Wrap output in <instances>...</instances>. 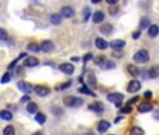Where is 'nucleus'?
<instances>
[{
    "label": "nucleus",
    "instance_id": "obj_45",
    "mask_svg": "<svg viewBox=\"0 0 159 135\" xmlns=\"http://www.w3.org/2000/svg\"><path fill=\"white\" fill-rule=\"evenodd\" d=\"M153 118H155V120H159V110L153 113Z\"/></svg>",
    "mask_w": 159,
    "mask_h": 135
},
{
    "label": "nucleus",
    "instance_id": "obj_39",
    "mask_svg": "<svg viewBox=\"0 0 159 135\" xmlns=\"http://www.w3.org/2000/svg\"><path fill=\"white\" fill-rule=\"evenodd\" d=\"M138 96H137V97H132V99L131 100H129V101H127V106H129V104H134V103H137V101H138Z\"/></svg>",
    "mask_w": 159,
    "mask_h": 135
},
{
    "label": "nucleus",
    "instance_id": "obj_25",
    "mask_svg": "<svg viewBox=\"0 0 159 135\" xmlns=\"http://www.w3.org/2000/svg\"><path fill=\"white\" fill-rule=\"evenodd\" d=\"M102 68H103V69H114V68H116V63H114V61L106 59V62L102 65Z\"/></svg>",
    "mask_w": 159,
    "mask_h": 135
},
{
    "label": "nucleus",
    "instance_id": "obj_11",
    "mask_svg": "<svg viewBox=\"0 0 159 135\" xmlns=\"http://www.w3.org/2000/svg\"><path fill=\"white\" fill-rule=\"evenodd\" d=\"M152 104H151L149 101H142L138 104V111L139 113H149V111H152Z\"/></svg>",
    "mask_w": 159,
    "mask_h": 135
},
{
    "label": "nucleus",
    "instance_id": "obj_43",
    "mask_svg": "<svg viewBox=\"0 0 159 135\" xmlns=\"http://www.w3.org/2000/svg\"><path fill=\"white\" fill-rule=\"evenodd\" d=\"M90 59H93V55H92V54H87L86 56L83 58V61H84V62H87V61H90Z\"/></svg>",
    "mask_w": 159,
    "mask_h": 135
},
{
    "label": "nucleus",
    "instance_id": "obj_20",
    "mask_svg": "<svg viewBox=\"0 0 159 135\" xmlns=\"http://www.w3.org/2000/svg\"><path fill=\"white\" fill-rule=\"evenodd\" d=\"M148 76H149L151 79H155V78H159V66L155 65L152 66L149 70H148Z\"/></svg>",
    "mask_w": 159,
    "mask_h": 135
},
{
    "label": "nucleus",
    "instance_id": "obj_33",
    "mask_svg": "<svg viewBox=\"0 0 159 135\" xmlns=\"http://www.w3.org/2000/svg\"><path fill=\"white\" fill-rule=\"evenodd\" d=\"M148 24H149V18L144 17V18L141 20V24H139V25H141V28H147V27H148Z\"/></svg>",
    "mask_w": 159,
    "mask_h": 135
},
{
    "label": "nucleus",
    "instance_id": "obj_13",
    "mask_svg": "<svg viewBox=\"0 0 159 135\" xmlns=\"http://www.w3.org/2000/svg\"><path fill=\"white\" fill-rule=\"evenodd\" d=\"M39 63V61L35 56H27L24 59V66L25 68H31V66H37Z\"/></svg>",
    "mask_w": 159,
    "mask_h": 135
},
{
    "label": "nucleus",
    "instance_id": "obj_35",
    "mask_svg": "<svg viewBox=\"0 0 159 135\" xmlns=\"http://www.w3.org/2000/svg\"><path fill=\"white\" fill-rule=\"evenodd\" d=\"M131 111H132V108L129 107V106H125V107H123V108L120 110V113H123V114H129Z\"/></svg>",
    "mask_w": 159,
    "mask_h": 135
},
{
    "label": "nucleus",
    "instance_id": "obj_23",
    "mask_svg": "<svg viewBox=\"0 0 159 135\" xmlns=\"http://www.w3.org/2000/svg\"><path fill=\"white\" fill-rule=\"evenodd\" d=\"M37 111H38V106L35 104V103L30 101L27 104V113H30V114H35Z\"/></svg>",
    "mask_w": 159,
    "mask_h": 135
},
{
    "label": "nucleus",
    "instance_id": "obj_48",
    "mask_svg": "<svg viewBox=\"0 0 159 135\" xmlns=\"http://www.w3.org/2000/svg\"><path fill=\"white\" fill-rule=\"evenodd\" d=\"M108 4H117V0H107Z\"/></svg>",
    "mask_w": 159,
    "mask_h": 135
},
{
    "label": "nucleus",
    "instance_id": "obj_19",
    "mask_svg": "<svg viewBox=\"0 0 159 135\" xmlns=\"http://www.w3.org/2000/svg\"><path fill=\"white\" fill-rule=\"evenodd\" d=\"M158 34H159V27H158V25H156V24L149 25V28H148V35H149L151 38H155Z\"/></svg>",
    "mask_w": 159,
    "mask_h": 135
},
{
    "label": "nucleus",
    "instance_id": "obj_24",
    "mask_svg": "<svg viewBox=\"0 0 159 135\" xmlns=\"http://www.w3.org/2000/svg\"><path fill=\"white\" fill-rule=\"evenodd\" d=\"M78 92H79V93H83V94H87V96H96V94H94L93 93V92H92V90H89V89H87V87L86 86H84V84H83V86H80V87H79V89H78Z\"/></svg>",
    "mask_w": 159,
    "mask_h": 135
},
{
    "label": "nucleus",
    "instance_id": "obj_50",
    "mask_svg": "<svg viewBox=\"0 0 159 135\" xmlns=\"http://www.w3.org/2000/svg\"><path fill=\"white\" fill-rule=\"evenodd\" d=\"M111 135H114V134H111Z\"/></svg>",
    "mask_w": 159,
    "mask_h": 135
},
{
    "label": "nucleus",
    "instance_id": "obj_40",
    "mask_svg": "<svg viewBox=\"0 0 159 135\" xmlns=\"http://www.w3.org/2000/svg\"><path fill=\"white\" fill-rule=\"evenodd\" d=\"M139 37H141V33H139V31H135V33H132V38H134V39H138Z\"/></svg>",
    "mask_w": 159,
    "mask_h": 135
},
{
    "label": "nucleus",
    "instance_id": "obj_41",
    "mask_svg": "<svg viewBox=\"0 0 159 135\" xmlns=\"http://www.w3.org/2000/svg\"><path fill=\"white\" fill-rule=\"evenodd\" d=\"M21 101H23V103H30L31 100H30V97H28L27 94H25V96H23V97H21Z\"/></svg>",
    "mask_w": 159,
    "mask_h": 135
},
{
    "label": "nucleus",
    "instance_id": "obj_34",
    "mask_svg": "<svg viewBox=\"0 0 159 135\" xmlns=\"http://www.w3.org/2000/svg\"><path fill=\"white\" fill-rule=\"evenodd\" d=\"M10 79H11V76H10V73H4V75H3V78L0 79V82H2V83H7V82H9Z\"/></svg>",
    "mask_w": 159,
    "mask_h": 135
},
{
    "label": "nucleus",
    "instance_id": "obj_26",
    "mask_svg": "<svg viewBox=\"0 0 159 135\" xmlns=\"http://www.w3.org/2000/svg\"><path fill=\"white\" fill-rule=\"evenodd\" d=\"M70 84H72V82L68 80V82H65V83H62V84H57V87H55V89H57L58 92H62V90H65V89H68V87H70Z\"/></svg>",
    "mask_w": 159,
    "mask_h": 135
},
{
    "label": "nucleus",
    "instance_id": "obj_22",
    "mask_svg": "<svg viewBox=\"0 0 159 135\" xmlns=\"http://www.w3.org/2000/svg\"><path fill=\"white\" fill-rule=\"evenodd\" d=\"M0 118L4 121H10L13 120V113H10L9 110H2L0 111Z\"/></svg>",
    "mask_w": 159,
    "mask_h": 135
},
{
    "label": "nucleus",
    "instance_id": "obj_6",
    "mask_svg": "<svg viewBox=\"0 0 159 135\" xmlns=\"http://www.w3.org/2000/svg\"><path fill=\"white\" fill-rule=\"evenodd\" d=\"M125 41L124 39H114V41H111L110 44H108V47H111L113 48V51H121V49L125 47Z\"/></svg>",
    "mask_w": 159,
    "mask_h": 135
},
{
    "label": "nucleus",
    "instance_id": "obj_32",
    "mask_svg": "<svg viewBox=\"0 0 159 135\" xmlns=\"http://www.w3.org/2000/svg\"><path fill=\"white\" fill-rule=\"evenodd\" d=\"M0 39H2V41H7V39H9V34H7V31L3 30V28H0Z\"/></svg>",
    "mask_w": 159,
    "mask_h": 135
},
{
    "label": "nucleus",
    "instance_id": "obj_8",
    "mask_svg": "<svg viewBox=\"0 0 159 135\" xmlns=\"http://www.w3.org/2000/svg\"><path fill=\"white\" fill-rule=\"evenodd\" d=\"M55 48V45L52 41H44L41 44V47H39V51L45 52V54H49V52H52Z\"/></svg>",
    "mask_w": 159,
    "mask_h": 135
},
{
    "label": "nucleus",
    "instance_id": "obj_28",
    "mask_svg": "<svg viewBox=\"0 0 159 135\" xmlns=\"http://www.w3.org/2000/svg\"><path fill=\"white\" fill-rule=\"evenodd\" d=\"M51 21H52V24L58 25V24H61V21H62V17H61V14H52V16H51Z\"/></svg>",
    "mask_w": 159,
    "mask_h": 135
},
{
    "label": "nucleus",
    "instance_id": "obj_38",
    "mask_svg": "<svg viewBox=\"0 0 159 135\" xmlns=\"http://www.w3.org/2000/svg\"><path fill=\"white\" fill-rule=\"evenodd\" d=\"M52 111H54V114L55 115H62V113H63V111H62V108H59V107H54V108H52Z\"/></svg>",
    "mask_w": 159,
    "mask_h": 135
},
{
    "label": "nucleus",
    "instance_id": "obj_7",
    "mask_svg": "<svg viewBox=\"0 0 159 135\" xmlns=\"http://www.w3.org/2000/svg\"><path fill=\"white\" fill-rule=\"evenodd\" d=\"M34 92H35V94L39 97H47L51 90H49V87H47V86H35L34 87Z\"/></svg>",
    "mask_w": 159,
    "mask_h": 135
},
{
    "label": "nucleus",
    "instance_id": "obj_46",
    "mask_svg": "<svg viewBox=\"0 0 159 135\" xmlns=\"http://www.w3.org/2000/svg\"><path fill=\"white\" fill-rule=\"evenodd\" d=\"M89 17V9H84V20H87Z\"/></svg>",
    "mask_w": 159,
    "mask_h": 135
},
{
    "label": "nucleus",
    "instance_id": "obj_10",
    "mask_svg": "<svg viewBox=\"0 0 159 135\" xmlns=\"http://www.w3.org/2000/svg\"><path fill=\"white\" fill-rule=\"evenodd\" d=\"M17 87L23 92V93H30L34 90V86L31 83H27V82H18L17 83Z\"/></svg>",
    "mask_w": 159,
    "mask_h": 135
},
{
    "label": "nucleus",
    "instance_id": "obj_42",
    "mask_svg": "<svg viewBox=\"0 0 159 135\" xmlns=\"http://www.w3.org/2000/svg\"><path fill=\"white\" fill-rule=\"evenodd\" d=\"M117 11H118V9H117V7H111V9H110V14H111V16L117 14Z\"/></svg>",
    "mask_w": 159,
    "mask_h": 135
},
{
    "label": "nucleus",
    "instance_id": "obj_31",
    "mask_svg": "<svg viewBox=\"0 0 159 135\" xmlns=\"http://www.w3.org/2000/svg\"><path fill=\"white\" fill-rule=\"evenodd\" d=\"M104 62H106V56H104V55H99V56L94 58V63H96V65H99V66H102Z\"/></svg>",
    "mask_w": 159,
    "mask_h": 135
},
{
    "label": "nucleus",
    "instance_id": "obj_37",
    "mask_svg": "<svg viewBox=\"0 0 159 135\" xmlns=\"http://www.w3.org/2000/svg\"><path fill=\"white\" fill-rule=\"evenodd\" d=\"M89 83L90 84H92V86H96V78H94V75H93V73H90V75H89Z\"/></svg>",
    "mask_w": 159,
    "mask_h": 135
},
{
    "label": "nucleus",
    "instance_id": "obj_30",
    "mask_svg": "<svg viewBox=\"0 0 159 135\" xmlns=\"http://www.w3.org/2000/svg\"><path fill=\"white\" fill-rule=\"evenodd\" d=\"M24 56H27V54H20V55H18V56L16 58V59L13 61V62L9 65V69H13V68H14V66H16V63H17L20 59H23V58H24Z\"/></svg>",
    "mask_w": 159,
    "mask_h": 135
},
{
    "label": "nucleus",
    "instance_id": "obj_18",
    "mask_svg": "<svg viewBox=\"0 0 159 135\" xmlns=\"http://www.w3.org/2000/svg\"><path fill=\"white\" fill-rule=\"evenodd\" d=\"M110 125H111V124L108 123V121L103 120V121H100L99 125H97V131H99L100 134H103V132H106L108 128H110Z\"/></svg>",
    "mask_w": 159,
    "mask_h": 135
},
{
    "label": "nucleus",
    "instance_id": "obj_27",
    "mask_svg": "<svg viewBox=\"0 0 159 135\" xmlns=\"http://www.w3.org/2000/svg\"><path fill=\"white\" fill-rule=\"evenodd\" d=\"M3 135H16V129L13 125H7L6 128L3 129Z\"/></svg>",
    "mask_w": 159,
    "mask_h": 135
},
{
    "label": "nucleus",
    "instance_id": "obj_4",
    "mask_svg": "<svg viewBox=\"0 0 159 135\" xmlns=\"http://www.w3.org/2000/svg\"><path fill=\"white\" fill-rule=\"evenodd\" d=\"M58 69H59L62 73H65V75H72V73L75 72V66L69 62H63L58 66Z\"/></svg>",
    "mask_w": 159,
    "mask_h": 135
},
{
    "label": "nucleus",
    "instance_id": "obj_49",
    "mask_svg": "<svg viewBox=\"0 0 159 135\" xmlns=\"http://www.w3.org/2000/svg\"><path fill=\"white\" fill-rule=\"evenodd\" d=\"M33 135H42V132H34Z\"/></svg>",
    "mask_w": 159,
    "mask_h": 135
},
{
    "label": "nucleus",
    "instance_id": "obj_9",
    "mask_svg": "<svg viewBox=\"0 0 159 135\" xmlns=\"http://www.w3.org/2000/svg\"><path fill=\"white\" fill-rule=\"evenodd\" d=\"M75 16V10L73 7L70 6H65L61 9V17H65V18H72Z\"/></svg>",
    "mask_w": 159,
    "mask_h": 135
},
{
    "label": "nucleus",
    "instance_id": "obj_14",
    "mask_svg": "<svg viewBox=\"0 0 159 135\" xmlns=\"http://www.w3.org/2000/svg\"><path fill=\"white\" fill-rule=\"evenodd\" d=\"M100 33H103L104 35H110V34L113 33V25H111L110 23H103V24L100 25Z\"/></svg>",
    "mask_w": 159,
    "mask_h": 135
},
{
    "label": "nucleus",
    "instance_id": "obj_44",
    "mask_svg": "<svg viewBox=\"0 0 159 135\" xmlns=\"http://www.w3.org/2000/svg\"><path fill=\"white\" fill-rule=\"evenodd\" d=\"M145 99H151V97H152V93H151V92H145Z\"/></svg>",
    "mask_w": 159,
    "mask_h": 135
},
{
    "label": "nucleus",
    "instance_id": "obj_3",
    "mask_svg": "<svg viewBox=\"0 0 159 135\" xmlns=\"http://www.w3.org/2000/svg\"><path fill=\"white\" fill-rule=\"evenodd\" d=\"M107 100L110 103H114L117 107H120L121 103H123V100H124V94H121V93H110L107 96Z\"/></svg>",
    "mask_w": 159,
    "mask_h": 135
},
{
    "label": "nucleus",
    "instance_id": "obj_15",
    "mask_svg": "<svg viewBox=\"0 0 159 135\" xmlns=\"http://www.w3.org/2000/svg\"><path fill=\"white\" fill-rule=\"evenodd\" d=\"M127 70H128V73L132 76V78H138V75H139V69H138V68H137L135 65H132V63L127 65Z\"/></svg>",
    "mask_w": 159,
    "mask_h": 135
},
{
    "label": "nucleus",
    "instance_id": "obj_16",
    "mask_svg": "<svg viewBox=\"0 0 159 135\" xmlns=\"http://www.w3.org/2000/svg\"><path fill=\"white\" fill-rule=\"evenodd\" d=\"M92 20H93V23H103L104 21V13L100 11V10H97V11H94L93 17H92Z\"/></svg>",
    "mask_w": 159,
    "mask_h": 135
},
{
    "label": "nucleus",
    "instance_id": "obj_5",
    "mask_svg": "<svg viewBox=\"0 0 159 135\" xmlns=\"http://www.w3.org/2000/svg\"><path fill=\"white\" fill-rule=\"evenodd\" d=\"M139 89H141V82L137 80V79L131 80L128 83V86H127V92H128V93H137Z\"/></svg>",
    "mask_w": 159,
    "mask_h": 135
},
{
    "label": "nucleus",
    "instance_id": "obj_36",
    "mask_svg": "<svg viewBox=\"0 0 159 135\" xmlns=\"http://www.w3.org/2000/svg\"><path fill=\"white\" fill-rule=\"evenodd\" d=\"M28 49H30V51H33V52H38L39 51V47L37 44H30V45H28Z\"/></svg>",
    "mask_w": 159,
    "mask_h": 135
},
{
    "label": "nucleus",
    "instance_id": "obj_2",
    "mask_svg": "<svg viewBox=\"0 0 159 135\" xmlns=\"http://www.w3.org/2000/svg\"><path fill=\"white\" fill-rule=\"evenodd\" d=\"M134 61L135 63H147L149 61V52L147 49H139V51L135 52Z\"/></svg>",
    "mask_w": 159,
    "mask_h": 135
},
{
    "label": "nucleus",
    "instance_id": "obj_17",
    "mask_svg": "<svg viewBox=\"0 0 159 135\" xmlns=\"http://www.w3.org/2000/svg\"><path fill=\"white\" fill-rule=\"evenodd\" d=\"M94 45H96V48L103 49V51H104L106 48H108V42L106 41V39H103V38H96V41H94Z\"/></svg>",
    "mask_w": 159,
    "mask_h": 135
},
{
    "label": "nucleus",
    "instance_id": "obj_12",
    "mask_svg": "<svg viewBox=\"0 0 159 135\" xmlns=\"http://www.w3.org/2000/svg\"><path fill=\"white\" fill-rule=\"evenodd\" d=\"M89 110L94 111V113H103V111H104V106L100 101H94V103H92V104H89Z\"/></svg>",
    "mask_w": 159,
    "mask_h": 135
},
{
    "label": "nucleus",
    "instance_id": "obj_1",
    "mask_svg": "<svg viewBox=\"0 0 159 135\" xmlns=\"http://www.w3.org/2000/svg\"><path fill=\"white\" fill-rule=\"evenodd\" d=\"M63 104L70 108H78V107H80V106H83V100L76 96H66L65 99H63Z\"/></svg>",
    "mask_w": 159,
    "mask_h": 135
},
{
    "label": "nucleus",
    "instance_id": "obj_21",
    "mask_svg": "<svg viewBox=\"0 0 159 135\" xmlns=\"http://www.w3.org/2000/svg\"><path fill=\"white\" fill-rule=\"evenodd\" d=\"M128 135H145V132H144V129L141 128V127H131L129 128V131H128Z\"/></svg>",
    "mask_w": 159,
    "mask_h": 135
},
{
    "label": "nucleus",
    "instance_id": "obj_29",
    "mask_svg": "<svg viewBox=\"0 0 159 135\" xmlns=\"http://www.w3.org/2000/svg\"><path fill=\"white\" fill-rule=\"evenodd\" d=\"M35 121L38 124H44L45 121H47V117H45L44 114H41V113H37L35 114Z\"/></svg>",
    "mask_w": 159,
    "mask_h": 135
},
{
    "label": "nucleus",
    "instance_id": "obj_47",
    "mask_svg": "<svg viewBox=\"0 0 159 135\" xmlns=\"http://www.w3.org/2000/svg\"><path fill=\"white\" fill-rule=\"evenodd\" d=\"M113 55H116L117 58H121V52H117V51H113Z\"/></svg>",
    "mask_w": 159,
    "mask_h": 135
}]
</instances>
